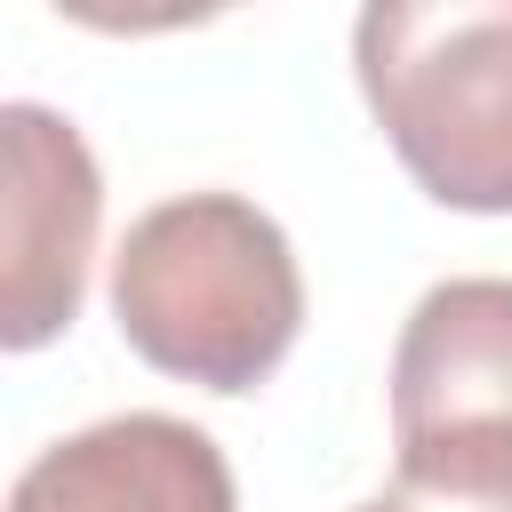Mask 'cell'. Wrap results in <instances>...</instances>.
<instances>
[{
    "label": "cell",
    "instance_id": "cell-1",
    "mask_svg": "<svg viewBox=\"0 0 512 512\" xmlns=\"http://www.w3.org/2000/svg\"><path fill=\"white\" fill-rule=\"evenodd\" d=\"M112 320L144 368L256 392L304 328V272L256 200L176 192L128 224L112 256Z\"/></svg>",
    "mask_w": 512,
    "mask_h": 512
},
{
    "label": "cell",
    "instance_id": "cell-2",
    "mask_svg": "<svg viewBox=\"0 0 512 512\" xmlns=\"http://www.w3.org/2000/svg\"><path fill=\"white\" fill-rule=\"evenodd\" d=\"M352 72L440 208L512 216V0H376L352 24Z\"/></svg>",
    "mask_w": 512,
    "mask_h": 512
},
{
    "label": "cell",
    "instance_id": "cell-3",
    "mask_svg": "<svg viewBox=\"0 0 512 512\" xmlns=\"http://www.w3.org/2000/svg\"><path fill=\"white\" fill-rule=\"evenodd\" d=\"M0 344L40 352L80 320L104 176L80 128L32 96L0 104Z\"/></svg>",
    "mask_w": 512,
    "mask_h": 512
},
{
    "label": "cell",
    "instance_id": "cell-4",
    "mask_svg": "<svg viewBox=\"0 0 512 512\" xmlns=\"http://www.w3.org/2000/svg\"><path fill=\"white\" fill-rule=\"evenodd\" d=\"M8 512H240V488L200 424L128 408L40 448L16 472Z\"/></svg>",
    "mask_w": 512,
    "mask_h": 512
},
{
    "label": "cell",
    "instance_id": "cell-5",
    "mask_svg": "<svg viewBox=\"0 0 512 512\" xmlns=\"http://www.w3.org/2000/svg\"><path fill=\"white\" fill-rule=\"evenodd\" d=\"M512 424V280L464 272L416 296L392 344V440Z\"/></svg>",
    "mask_w": 512,
    "mask_h": 512
}]
</instances>
